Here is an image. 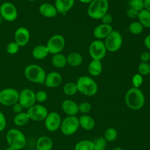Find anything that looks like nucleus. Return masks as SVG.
<instances>
[{"mask_svg": "<svg viewBox=\"0 0 150 150\" xmlns=\"http://www.w3.org/2000/svg\"><path fill=\"white\" fill-rule=\"evenodd\" d=\"M79 112H80L84 114H86L90 112L92 108L91 104L88 102H83L78 105Z\"/></svg>", "mask_w": 150, "mask_h": 150, "instance_id": "4c0bfd02", "label": "nucleus"}, {"mask_svg": "<svg viewBox=\"0 0 150 150\" xmlns=\"http://www.w3.org/2000/svg\"><path fill=\"white\" fill-rule=\"evenodd\" d=\"M78 1L83 4H90L93 0H78Z\"/></svg>", "mask_w": 150, "mask_h": 150, "instance_id": "de8ad7c7", "label": "nucleus"}, {"mask_svg": "<svg viewBox=\"0 0 150 150\" xmlns=\"http://www.w3.org/2000/svg\"><path fill=\"white\" fill-rule=\"evenodd\" d=\"M144 43L146 48H147L148 50H150V34L147 35L144 40Z\"/></svg>", "mask_w": 150, "mask_h": 150, "instance_id": "a18cd8bd", "label": "nucleus"}, {"mask_svg": "<svg viewBox=\"0 0 150 150\" xmlns=\"http://www.w3.org/2000/svg\"><path fill=\"white\" fill-rule=\"evenodd\" d=\"M28 1H30V2H33V1H37V0H28Z\"/></svg>", "mask_w": 150, "mask_h": 150, "instance_id": "3c124183", "label": "nucleus"}, {"mask_svg": "<svg viewBox=\"0 0 150 150\" xmlns=\"http://www.w3.org/2000/svg\"><path fill=\"white\" fill-rule=\"evenodd\" d=\"M77 90L81 94L86 96H93L98 91V86L95 80L88 76H82L79 77L76 81Z\"/></svg>", "mask_w": 150, "mask_h": 150, "instance_id": "f03ea898", "label": "nucleus"}, {"mask_svg": "<svg viewBox=\"0 0 150 150\" xmlns=\"http://www.w3.org/2000/svg\"><path fill=\"white\" fill-rule=\"evenodd\" d=\"M0 15L8 22H13L18 17V11L16 6L11 2H5L0 6Z\"/></svg>", "mask_w": 150, "mask_h": 150, "instance_id": "f8f14e48", "label": "nucleus"}, {"mask_svg": "<svg viewBox=\"0 0 150 150\" xmlns=\"http://www.w3.org/2000/svg\"><path fill=\"white\" fill-rule=\"evenodd\" d=\"M138 21L144 28H150V11L146 9H143L138 13Z\"/></svg>", "mask_w": 150, "mask_h": 150, "instance_id": "bb28decb", "label": "nucleus"}, {"mask_svg": "<svg viewBox=\"0 0 150 150\" xmlns=\"http://www.w3.org/2000/svg\"><path fill=\"white\" fill-rule=\"evenodd\" d=\"M4 150H16V149H15L14 148H12V147H11V146H8V148H6V149H5Z\"/></svg>", "mask_w": 150, "mask_h": 150, "instance_id": "09e8293b", "label": "nucleus"}, {"mask_svg": "<svg viewBox=\"0 0 150 150\" xmlns=\"http://www.w3.org/2000/svg\"><path fill=\"white\" fill-rule=\"evenodd\" d=\"M44 121L46 129L50 132H54L60 128L62 120L59 113L52 111L48 113Z\"/></svg>", "mask_w": 150, "mask_h": 150, "instance_id": "4468645a", "label": "nucleus"}, {"mask_svg": "<svg viewBox=\"0 0 150 150\" xmlns=\"http://www.w3.org/2000/svg\"><path fill=\"white\" fill-rule=\"evenodd\" d=\"M18 102L23 108L28 109L36 102L35 93L30 88H24L19 93Z\"/></svg>", "mask_w": 150, "mask_h": 150, "instance_id": "ddd939ff", "label": "nucleus"}, {"mask_svg": "<svg viewBox=\"0 0 150 150\" xmlns=\"http://www.w3.org/2000/svg\"><path fill=\"white\" fill-rule=\"evenodd\" d=\"M138 13H139V12H138L133 9L129 8L126 12V15L129 18L136 19V18H138Z\"/></svg>", "mask_w": 150, "mask_h": 150, "instance_id": "79ce46f5", "label": "nucleus"}, {"mask_svg": "<svg viewBox=\"0 0 150 150\" xmlns=\"http://www.w3.org/2000/svg\"><path fill=\"white\" fill-rule=\"evenodd\" d=\"M79 127V118L76 116H67L62 121L60 129L63 135L70 136L76 133Z\"/></svg>", "mask_w": 150, "mask_h": 150, "instance_id": "423d86ee", "label": "nucleus"}, {"mask_svg": "<svg viewBox=\"0 0 150 150\" xmlns=\"http://www.w3.org/2000/svg\"><path fill=\"white\" fill-rule=\"evenodd\" d=\"M128 5L129 8L133 9L138 12L144 9V2L142 0H129Z\"/></svg>", "mask_w": 150, "mask_h": 150, "instance_id": "72a5a7b5", "label": "nucleus"}, {"mask_svg": "<svg viewBox=\"0 0 150 150\" xmlns=\"http://www.w3.org/2000/svg\"><path fill=\"white\" fill-rule=\"evenodd\" d=\"M125 101L129 108L138 110L144 107L145 98L143 92L139 88L131 87L126 92Z\"/></svg>", "mask_w": 150, "mask_h": 150, "instance_id": "f257e3e1", "label": "nucleus"}, {"mask_svg": "<svg viewBox=\"0 0 150 150\" xmlns=\"http://www.w3.org/2000/svg\"><path fill=\"white\" fill-rule=\"evenodd\" d=\"M122 42L123 39L121 33L117 30H113L105 39L104 43L107 51L115 52L121 48Z\"/></svg>", "mask_w": 150, "mask_h": 150, "instance_id": "0eeeda50", "label": "nucleus"}, {"mask_svg": "<svg viewBox=\"0 0 150 150\" xmlns=\"http://www.w3.org/2000/svg\"><path fill=\"white\" fill-rule=\"evenodd\" d=\"M62 82V75L57 71H53L46 74L44 84L48 88H55L59 86Z\"/></svg>", "mask_w": 150, "mask_h": 150, "instance_id": "dca6fc26", "label": "nucleus"}, {"mask_svg": "<svg viewBox=\"0 0 150 150\" xmlns=\"http://www.w3.org/2000/svg\"><path fill=\"white\" fill-rule=\"evenodd\" d=\"M26 112L30 120L38 122L44 121L49 113L46 107L40 104H35L28 109Z\"/></svg>", "mask_w": 150, "mask_h": 150, "instance_id": "9b49d317", "label": "nucleus"}, {"mask_svg": "<svg viewBox=\"0 0 150 150\" xmlns=\"http://www.w3.org/2000/svg\"><path fill=\"white\" fill-rule=\"evenodd\" d=\"M88 52L92 59L101 60L106 55L107 49L104 43L101 40L97 39L90 44Z\"/></svg>", "mask_w": 150, "mask_h": 150, "instance_id": "1a4fd4ad", "label": "nucleus"}, {"mask_svg": "<svg viewBox=\"0 0 150 150\" xmlns=\"http://www.w3.org/2000/svg\"><path fill=\"white\" fill-rule=\"evenodd\" d=\"M30 118L26 112H21L16 114L13 117V122L16 126L22 127L24 126L28 123Z\"/></svg>", "mask_w": 150, "mask_h": 150, "instance_id": "cd10ccee", "label": "nucleus"}, {"mask_svg": "<svg viewBox=\"0 0 150 150\" xmlns=\"http://www.w3.org/2000/svg\"><path fill=\"white\" fill-rule=\"evenodd\" d=\"M75 0H55L54 6L59 13L66 14L74 6Z\"/></svg>", "mask_w": 150, "mask_h": 150, "instance_id": "aec40b11", "label": "nucleus"}, {"mask_svg": "<svg viewBox=\"0 0 150 150\" xmlns=\"http://www.w3.org/2000/svg\"><path fill=\"white\" fill-rule=\"evenodd\" d=\"M103 70V65L101 60L92 59L88 66V71L91 76H99Z\"/></svg>", "mask_w": 150, "mask_h": 150, "instance_id": "b1692460", "label": "nucleus"}, {"mask_svg": "<svg viewBox=\"0 0 150 150\" xmlns=\"http://www.w3.org/2000/svg\"><path fill=\"white\" fill-rule=\"evenodd\" d=\"M23 109V107H22V105L19 102H17L16 103L14 104L12 106V111L15 114L22 112Z\"/></svg>", "mask_w": 150, "mask_h": 150, "instance_id": "37998d69", "label": "nucleus"}, {"mask_svg": "<svg viewBox=\"0 0 150 150\" xmlns=\"http://www.w3.org/2000/svg\"><path fill=\"white\" fill-rule=\"evenodd\" d=\"M131 81L133 87L139 88L143 83V76L139 73H137L132 76Z\"/></svg>", "mask_w": 150, "mask_h": 150, "instance_id": "c9c22d12", "label": "nucleus"}, {"mask_svg": "<svg viewBox=\"0 0 150 150\" xmlns=\"http://www.w3.org/2000/svg\"><path fill=\"white\" fill-rule=\"evenodd\" d=\"M6 52L10 54H15L19 49V46L15 42H11L9 43L6 47Z\"/></svg>", "mask_w": 150, "mask_h": 150, "instance_id": "e433bc0d", "label": "nucleus"}, {"mask_svg": "<svg viewBox=\"0 0 150 150\" xmlns=\"http://www.w3.org/2000/svg\"><path fill=\"white\" fill-rule=\"evenodd\" d=\"M47 98V94L43 90H39L35 93L36 101L42 103L46 101Z\"/></svg>", "mask_w": 150, "mask_h": 150, "instance_id": "58836bf2", "label": "nucleus"}, {"mask_svg": "<svg viewBox=\"0 0 150 150\" xmlns=\"http://www.w3.org/2000/svg\"><path fill=\"white\" fill-rule=\"evenodd\" d=\"M139 58L141 62H148L150 60V53L147 51H144L140 54Z\"/></svg>", "mask_w": 150, "mask_h": 150, "instance_id": "c03bdc74", "label": "nucleus"}, {"mask_svg": "<svg viewBox=\"0 0 150 150\" xmlns=\"http://www.w3.org/2000/svg\"><path fill=\"white\" fill-rule=\"evenodd\" d=\"M67 64L71 67H77L83 62V56L78 52H71L66 56Z\"/></svg>", "mask_w": 150, "mask_h": 150, "instance_id": "393cba45", "label": "nucleus"}, {"mask_svg": "<svg viewBox=\"0 0 150 150\" xmlns=\"http://www.w3.org/2000/svg\"><path fill=\"white\" fill-rule=\"evenodd\" d=\"M39 11L43 16L47 18H54L58 13L54 5L48 2L42 4L39 6Z\"/></svg>", "mask_w": 150, "mask_h": 150, "instance_id": "6ab92c4d", "label": "nucleus"}, {"mask_svg": "<svg viewBox=\"0 0 150 150\" xmlns=\"http://www.w3.org/2000/svg\"><path fill=\"white\" fill-rule=\"evenodd\" d=\"M18 100L19 92L13 88H6L0 91V104L4 106H12Z\"/></svg>", "mask_w": 150, "mask_h": 150, "instance_id": "6e6552de", "label": "nucleus"}, {"mask_svg": "<svg viewBox=\"0 0 150 150\" xmlns=\"http://www.w3.org/2000/svg\"><path fill=\"white\" fill-rule=\"evenodd\" d=\"M102 23L105 25H111L112 22V17L110 13H105L101 18Z\"/></svg>", "mask_w": 150, "mask_h": 150, "instance_id": "a19ab883", "label": "nucleus"}, {"mask_svg": "<svg viewBox=\"0 0 150 150\" xmlns=\"http://www.w3.org/2000/svg\"><path fill=\"white\" fill-rule=\"evenodd\" d=\"M109 8L108 0H93L88 6V16L93 19H101L107 13Z\"/></svg>", "mask_w": 150, "mask_h": 150, "instance_id": "39448f33", "label": "nucleus"}, {"mask_svg": "<svg viewBox=\"0 0 150 150\" xmlns=\"http://www.w3.org/2000/svg\"><path fill=\"white\" fill-rule=\"evenodd\" d=\"M79 125L83 129L90 131L93 129L96 125L95 121L91 116L87 114H83L79 118Z\"/></svg>", "mask_w": 150, "mask_h": 150, "instance_id": "4be33fe9", "label": "nucleus"}, {"mask_svg": "<svg viewBox=\"0 0 150 150\" xmlns=\"http://www.w3.org/2000/svg\"><path fill=\"white\" fill-rule=\"evenodd\" d=\"M62 109L68 116H76L79 112L77 104L70 99L65 100L62 102Z\"/></svg>", "mask_w": 150, "mask_h": 150, "instance_id": "a211bd4d", "label": "nucleus"}, {"mask_svg": "<svg viewBox=\"0 0 150 150\" xmlns=\"http://www.w3.org/2000/svg\"><path fill=\"white\" fill-rule=\"evenodd\" d=\"M64 93L69 96H71L77 93L78 91L76 83L68 82L64 84L63 88Z\"/></svg>", "mask_w": 150, "mask_h": 150, "instance_id": "c756f323", "label": "nucleus"}, {"mask_svg": "<svg viewBox=\"0 0 150 150\" xmlns=\"http://www.w3.org/2000/svg\"><path fill=\"white\" fill-rule=\"evenodd\" d=\"M93 141L89 139H83L79 141L74 146V150H93Z\"/></svg>", "mask_w": 150, "mask_h": 150, "instance_id": "c85d7f7f", "label": "nucleus"}, {"mask_svg": "<svg viewBox=\"0 0 150 150\" xmlns=\"http://www.w3.org/2000/svg\"><path fill=\"white\" fill-rule=\"evenodd\" d=\"M1 1H3V0H1Z\"/></svg>", "mask_w": 150, "mask_h": 150, "instance_id": "864d4df0", "label": "nucleus"}, {"mask_svg": "<svg viewBox=\"0 0 150 150\" xmlns=\"http://www.w3.org/2000/svg\"><path fill=\"white\" fill-rule=\"evenodd\" d=\"M112 150H123V149L120 147H115V148H113Z\"/></svg>", "mask_w": 150, "mask_h": 150, "instance_id": "8fccbe9b", "label": "nucleus"}, {"mask_svg": "<svg viewBox=\"0 0 150 150\" xmlns=\"http://www.w3.org/2000/svg\"><path fill=\"white\" fill-rule=\"evenodd\" d=\"M37 150H51L53 148V141L48 136L42 135L36 142Z\"/></svg>", "mask_w": 150, "mask_h": 150, "instance_id": "412c9836", "label": "nucleus"}, {"mask_svg": "<svg viewBox=\"0 0 150 150\" xmlns=\"http://www.w3.org/2000/svg\"><path fill=\"white\" fill-rule=\"evenodd\" d=\"M142 1H144V2L145 1V0H142Z\"/></svg>", "mask_w": 150, "mask_h": 150, "instance_id": "603ef678", "label": "nucleus"}, {"mask_svg": "<svg viewBox=\"0 0 150 150\" xmlns=\"http://www.w3.org/2000/svg\"><path fill=\"white\" fill-rule=\"evenodd\" d=\"M144 8L150 11V0H145L144 1Z\"/></svg>", "mask_w": 150, "mask_h": 150, "instance_id": "49530a36", "label": "nucleus"}, {"mask_svg": "<svg viewBox=\"0 0 150 150\" xmlns=\"http://www.w3.org/2000/svg\"><path fill=\"white\" fill-rule=\"evenodd\" d=\"M51 62L52 65L58 69L63 68L67 64L66 56L60 53L53 54Z\"/></svg>", "mask_w": 150, "mask_h": 150, "instance_id": "a878e982", "label": "nucleus"}, {"mask_svg": "<svg viewBox=\"0 0 150 150\" xmlns=\"http://www.w3.org/2000/svg\"><path fill=\"white\" fill-rule=\"evenodd\" d=\"M113 30L111 25L100 24L93 30V36L98 40L105 39Z\"/></svg>", "mask_w": 150, "mask_h": 150, "instance_id": "f3484780", "label": "nucleus"}, {"mask_svg": "<svg viewBox=\"0 0 150 150\" xmlns=\"http://www.w3.org/2000/svg\"><path fill=\"white\" fill-rule=\"evenodd\" d=\"M118 136V132L116 129L112 127L107 128L104 132V138L107 141L113 142L114 141Z\"/></svg>", "mask_w": 150, "mask_h": 150, "instance_id": "2f4dec72", "label": "nucleus"}, {"mask_svg": "<svg viewBox=\"0 0 150 150\" xmlns=\"http://www.w3.org/2000/svg\"><path fill=\"white\" fill-rule=\"evenodd\" d=\"M138 71L142 76L148 75L150 74V64L148 62H141L138 66Z\"/></svg>", "mask_w": 150, "mask_h": 150, "instance_id": "f704fd0d", "label": "nucleus"}, {"mask_svg": "<svg viewBox=\"0 0 150 150\" xmlns=\"http://www.w3.org/2000/svg\"><path fill=\"white\" fill-rule=\"evenodd\" d=\"M24 74L29 81L39 84H44L46 76V71L43 68L36 64L28 65L25 68Z\"/></svg>", "mask_w": 150, "mask_h": 150, "instance_id": "7ed1b4c3", "label": "nucleus"}, {"mask_svg": "<svg viewBox=\"0 0 150 150\" xmlns=\"http://www.w3.org/2000/svg\"><path fill=\"white\" fill-rule=\"evenodd\" d=\"M6 125V120L4 114L0 111V132L3 131Z\"/></svg>", "mask_w": 150, "mask_h": 150, "instance_id": "ea45409f", "label": "nucleus"}, {"mask_svg": "<svg viewBox=\"0 0 150 150\" xmlns=\"http://www.w3.org/2000/svg\"><path fill=\"white\" fill-rule=\"evenodd\" d=\"M93 150H104L107 145V141L104 137H98L93 141Z\"/></svg>", "mask_w": 150, "mask_h": 150, "instance_id": "473e14b6", "label": "nucleus"}, {"mask_svg": "<svg viewBox=\"0 0 150 150\" xmlns=\"http://www.w3.org/2000/svg\"><path fill=\"white\" fill-rule=\"evenodd\" d=\"M128 29L131 33L137 35L141 34L143 32L144 27L139 21H134L129 24Z\"/></svg>", "mask_w": 150, "mask_h": 150, "instance_id": "7c9ffc66", "label": "nucleus"}, {"mask_svg": "<svg viewBox=\"0 0 150 150\" xmlns=\"http://www.w3.org/2000/svg\"><path fill=\"white\" fill-rule=\"evenodd\" d=\"M49 54V50L46 45H38L32 50V56L36 60H43Z\"/></svg>", "mask_w": 150, "mask_h": 150, "instance_id": "5701e85b", "label": "nucleus"}, {"mask_svg": "<svg viewBox=\"0 0 150 150\" xmlns=\"http://www.w3.org/2000/svg\"><path fill=\"white\" fill-rule=\"evenodd\" d=\"M6 141L9 145L16 150L23 149L26 144L24 134L17 128H11L6 134Z\"/></svg>", "mask_w": 150, "mask_h": 150, "instance_id": "20e7f679", "label": "nucleus"}, {"mask_svg": "<svg viewBox=\"0 0 150 150\" xmlns=\"http://www.w3.org/2000/svg\"><path fill=\"white\" fill-rule=\"evenodd\" d=\"M46 46L49 53L52 54L59 53L64 47V38L61 35H54L49 39Z\"/></svg>", "mask_w": 150, "mask_h": 150, "instance_id": "9d476101", "label": "nucleus"}, {"mask_svg": "<svg viewBox=\"0 0 150 150\" xmlns=\"http://www.w3.org/2000/svg\"><path fill=\"white\" fill-rule=\"evenodd\" d=\"M15 42L19 46L23 47L26 46L30 39L29 30L25 27L21 26L18 28L14 34Z\"/></svg>", "mask_w": 150, "mask_h": 150, "instance_id": "2eb2a0df", "label": "nucleus"}]
</instances>
